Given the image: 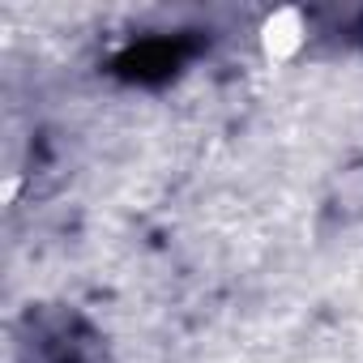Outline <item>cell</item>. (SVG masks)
<instances>
[{
    "mask_svg": "<svg viewBox=\"0 0 363 363\" xmlns=\"http://www.w3.org/2000/svg\"><path fill=\"white\" fill-rule=\"evenodd\" d=\"M257 39H261L265 60L291 65V60H299V56L308 52V43H312V18H308L303 9H274V13L261 22Z\"/></svg>",
    "mask_w": 363,
    "mask_h": 363,
    "instance_id": "cell-1",
    "label": "cell"
},
{
    "mask_svg": "<svg viewBox=\"0 0 363 363\" xmlns=\"http://www.w3.org/2000/svg\"><path fill=\"white\" fill-rule=\"evenodd\" d=\"M329 214H337L342 223H359L363 218V158L350 162L337 175V184L329 193Z\"/></svg>",
    "mask_w": 363,
    "mask_h": 363,
    "instance_id": "cell-2",
    "label": "cell"
}]
</instances>
